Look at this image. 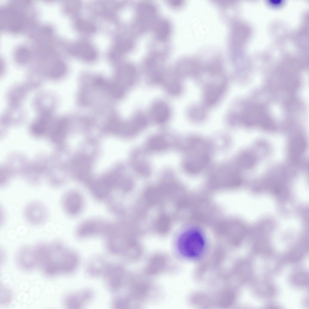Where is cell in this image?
Masks as SVG:
<instances>
[{"instance_id":"6","label":"cell","mask_w":309,"mask_h":309,"mask_svg":"<svg viewBox=\"0 0 309 309\" xmlns=\"http://www.w3.org/2000/svg\"><path fill=\"white\" fill-rule=\"evenodd\" d=\"M62 204L65 211L69 215H73L80 211L82 201L79 195L69 193H66L63 196Z\"/></svg>"},{"instance_id":"3","label":"cell","mask_w":309,"mask_h":309,"mask_svg":"<svg viewBox=\"0 0 309 309\" xmlns=\"http://www.w3.org/2000/svg\"><path fill=\"white\" fill-rule=\"evenodd\" d=\"M24 212L26 220L29 223L34 225L43 224L48 216L46 206L41 202L36 201L29 203L25 206Z\"/></svg>"},{"instance_id":"13","label":"cell","mask_w":309,"mask_h":309,"mask_svg":"<svg viewBox=\"0 0 309 309\" xmlns=\"http://www.w3.org/2000/svg\"><path fill=\"white\" fill-rule=\"evenodd\" d=\"M167 92L171 94L176 95L180 91L181 88L180 84L176 82H171L167 84L166 85Z\"/></svg>"},{"instance_id":"8","label":"cell","mask_w":309,"mask_h":309,"mask_svg":"<svg viewBox=\"0 0 309 309\" xmlns=\"http://www.w3.org/2000/svg\"><path fill=\"white\" fill-rule=\"evenodd\" d=\"M225 88V85L221 84H212L206 88L205 94V100L206 103L212 105L215 103L222 94Z\"/></svg>"},{"instance_id":"2","label":"cell","mask_w":309,"mask_h":309,"mask_svg":"<svg viewBox=\"0 0 309 309\" xmlns=\"http://www.w3.org/2000/svg\"><path fill=\"white\" fill-rule=\"evenodd\" d=\"M178 250L183 256L188 258L196 259L201 256L205 247V241L198 230L192 229L184 232L178 240Z\"/></svg>"},{"instance_id":"1","label":"cell","mask_w":309,"mask_h":309,"mask_svg":"<svg viewBox=\"0 0 309 309\" xmlns=\"http://www.w3.org/2000/svg\"><path fill=\"white\" fill-rule=\"evenodd\" d=\"M38 266L44 273L53 276L68 271L72 265V257L60 242L50 243L41 242L34 247Z\"/></svg>"},{"instance_id":"14","label":"cell","mask_w":309,"mask_h":309,"mask_svg":"<svg viewBox=\"0 0 309 309\" xmlns=\"http://www.w3.org/2000/svg\"><path fill=\"white\" fill-rule=\"evenodd\" d=\"M295 282L300 285H306L308 282V276L304 272H300L296 274L294 277Z\"/></svg>"},{"instance_id":"12","label":"cell","mask_w":309,"mask_h":309,"mask_svg":"<svg viewBox=\"0 0 309 309\" xmlns=\"http://www.w3.org/2000/svg\"><path fill=\"white\" fill-rule=\"evenodd\" d=\"M165 140L161 137L155 136L150 141L149 145L152 149L155 150H162L167 146Z\"/></svg>"},{"instance_id":"4","label":"cell","mask_w":309,"mask_h":309,"mask_svg":"<svg viewBox=\"0 0 309 309\" xmlns=\"http://www.w3.org/2000/svg\"><path fill=\"white\" fill-rule=\"evenodd\" d=\"M16 260L19 267L25 270H30L38 266L37 258L34 247L24 246L18 250Z\"/></svg>"},{"instance_id":"11","label":"cell","mask_w":309,"mask_h":309,"mask_svg":"<svg viewBox=\"0 0 309 309\" xmlns=\"http://www.w3.org/2000/svg\"><path fill=\"white\" fill-rule=\"evenodd\" d=\"M76 25L80 30L84 32L92 33L94 32L96 29V26L92 23L82 20L78 21Z\"/></svg>"},{"instance_id":"10","label":"cell","mask_w":309,"mask_h":309,"mask_svg":"<svg viewBox=\"0 0 309 309\" xmlns=\"http://www.w3.org/2000/svg\"><path fill=\"white\" fill-rule=\"evenodd\" d=\"M51 114L47 111L41 113L33 125V130L38 133L43 132L46 129L50 119Z\"/></svg>"},{"instance_id":"15","label":"cell","mask_w":309,"mask_h":309,"mask_svg":"<svg viewBox=\"0 0 309 309\" xmlns=\"http://www.w3.org/2000/svg\"><path fill=\"white\" fill-rule=\"evenodd\" d=\"M81 2L79 0L70 1L67 3L68 9L72 12H75L78 11L81 8Z\"/></svg>"},{"instance_id":"7","label":"cell","mask_w":309,"mask_h":309,"mask_svg":"<svg viewBox=\"0 0 309 309\" xmlns=\"http://www.w3.org/2000/svg\"><path fill=\"white\" fill-rule=\"evenodd\" d=\"M70 51L73 55L88 60H93L96 56L94 49L89 44L84 42L75 44L71 47Z\"/></svg>"},{"instance_id":"5","label":"cell","mask_w":309,"mask_h":309,"mask_svg":"<svg viewBox=\"0 0 309 309\" xmlns=\"http://www.w3.org/2000/svg\"><path fill=\"white\" fill-rule=\"evenodd\" d=\"M209 161V155L205 152L193 151L190 158L185 162L184 167L186 170L190 173H197L206 167Z\"/></svg>"},{"instance_id":"9","label":"cell","mask_w":309,"mask_h":309,"mask_svg":"<svg viewBox=\"0 0 309 309\" xmlns=\"http://www.w3.org/2000/svg\"><path fill=\"white\" fill-rule=\"evenodd\" d=\"M152 113L154 119L157 122L162 123L167 119L169 115V110L167 104L163 102L156 103L152 109Z\"/></svg>"}]
</instances>
